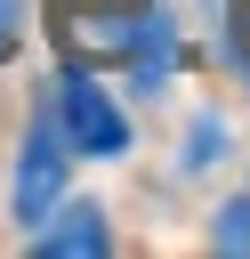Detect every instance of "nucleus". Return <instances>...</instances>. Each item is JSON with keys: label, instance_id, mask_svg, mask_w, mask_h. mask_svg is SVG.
<instances>
[{"label": "nucleus", "instance_id": "obj_3", "mask_svg": "<svg viewBox=\"0 0 250 259\" xmlns=\"http://www.w3.org/2000/svg\"><path fill=\"white\" fill-rule=\"evenodd\" d=\"M56 121H65V138H73L81 154H97V162H113V154L129 146L121 113H113V105H105V89L89 81V65H73V81L56 89Z\"/></svg>", "mask_w": 250, "mask_h": 259}, {"label": "nucleus", "instance_id": "obj_1", "mask_svg": "<svg viewBox=\"0 0 250 259\" xmlns=\"http://www.w3.org/2000/svg\"><path fill=\"white\" fill-rule=\"evenodd\" d=\"M153 24V0H48V40L65 49V65H129Z\"/></svg>", "mask_w": 250, "mask_h": 259}, {"label": "nucleus", "instance_id": "obj_4", "mask_svg": "<svg viewBox=\"0 0 250 259\" xmlns=\"http://www.w3.org/2000/svg\"><path fill=\"white\" fill-rule=\"evenodd\" d=\"M113 235H105V219H97V202H56L48 219H40V259H97Z\"/></svg>", "mask_w": 250, "mask_h": 259}, {"label": "nucleus", "instance_id": "obj_5", "mask_svg": "<svg viewBox=\"0 0 250 259\" xmlns=\"http://www.w3.org/2000/svg\"><path fill=\"white\" fill-rule=\"evenodd\" d=\"M210 243H218L226 259H250V194H234V202L218 210V227H210Z\"/></svg>", "mask_w": 250, "mask_h": 259}, {"label": "nucleus", "instance_id": "obj_6", "mask_svg": "<svg viewBox=\"0 0 250 259\" xmlns=\"http://www.w3.org/2000/svg\"><path fill=\"white\" fill-rule=\"evenodd\" d=\"M24 16H32V0H0V57H16V40H24Z\"/></svg>", "mask_w": 250, "mask_h": 259}, {"label": "nucleus", "instance_id": "obj_8", "mask_svg": "<svg viewBox=\"0 0 250 259\" xmlns=\"http://www.w3.org/2000/svg\"><path fill=\"white\" fill-rule=\"evenodd\" d=\"M234 40L250 49V0H234Z\"/></svg>", "mask_w": 250, "mask_h": 259}, {"label": "nucleus", "instance_id": "obj_2", "mask_svg": "<svg viewBox=\"0 0 250 259\" xmlns=\"http://www.w3.org/2000/svg\"><path fill=\"white\" fill-rule=\"evenodd\" d=\"M65 202V138L40 121L32 138H24V154H16V186H8V219L16 227H40L48 210Z\"/></svg>", "mask_w": 250, "mask_h": 259}, {"label": "nucleus", "instance_id": "obj_7", "mask_svg": "<svg viewBox=\"0 0 250 259\" xmlns=\"http://www.w3.org/2000/svg\"><path fill=\"white\" fill-rule=\"evenodd\" d=\"M218 154H226V130L218 121H194V154L185 162H218Z\"/></svg>", "mask_w": 250, "mask_h": 259}]
</instances>
